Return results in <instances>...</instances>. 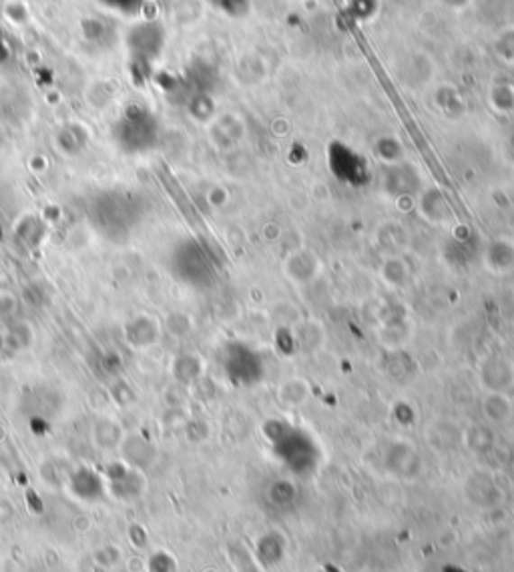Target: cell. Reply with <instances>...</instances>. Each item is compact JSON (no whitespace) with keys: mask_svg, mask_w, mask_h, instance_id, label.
<instances>
[{"mask_svg":"<svg viewBox=\"0 0 514 572\" xmlns=\"http://www.w3.org/2000/svg\"><path fill=\"white\" fill-rule=\"evenodd\" d=\"M73 490L78 498H99L103 492V482L91 470H78L73 477Z\"/></svg>","mask_w":514,"mask_h":572,"instance_id":"7","label":"cell"},{"mask_svg":"<svg viewBox=\"0 0 514 572\" xmlns=\"http://www.w3.org/2000/svg\"><path fill=\"white\" fill-rule=\"evenodd\" d=\"M91 222L95 229L109 237V240H123L131 235V229L137 225V204H133L127 195H103L91 207Z\"/></svg>","mask_w":514,"mask_h":572,"instance_id":"1","label":"cell"},{"mask_svg":"<svg viewBox=\"0 0 514 572\" xmlns=\"http://www.w3.org/2000/svg\"><path fill=\"white\" fill-rule=\"evenodd\" d=\"M484 258L486 266L494 274H509L510 269H514V245L507 241H496L491 245Z\"/></svg>","mask_w":514,"mask_h":572,"instance_id":"6","label":"cell"},{"mask_svg":"<svg viewBox=\"0 0 514 572\" xmlns=\"http://www.w3.org/2000/svg\"><path fill=\"white\" fill-rule=\"evenodd\" d=\"M322 263L312 250H298L286 259V276L296 286H309L320 276Z\"/></svg>","mask_w":514,"mask_h":572,"instance_id":"4","label":"cell"},{"mask_svg":"<svg viewBox=\"0 0 514 572\" xmlns=\"http://www.w3.org/2000/svg\"><path fill=\"white\" fill-rule=\"evenodd\" d=\"M113 135L125 153H145L157 141V121L147 109L133 104L117 121Z\"/></svg>","mask_w":514,"mask_h":572,"instance_id":"2","label":"cell"},{"mask_svg":"<svg viewBox=\"0 0 514 572\" xmlns=\"http://www.w3.org/2000/svg\"><path fill=\"white\" fill-rule=\"evenodd\" d=\"M127 341H131L133 346L143 348V346H151L159 336V328L153 318L149 315H139V318H133L131 323H127L125 330Z\"/></svg>","mask_w":514,"mask_h":572,"instance_id":"5","label":"cell"},{"mask_svg":"<svg viewBox=\"0 0 514 572\" xmlns=\"http://www.w3.org/2000/svg\"><path fill=\"white\" fill-rule=\"evenodd\" d=\"M171 269L185 284L199 286L207 279L209 261L197 243L183 241L171 253Z\"/></svg>","mask_w":514,"mask_h":572,"instance_id":"3","label":"cell"}]
</instances>
